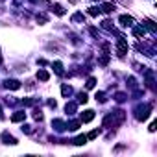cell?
<instances>
[{"label":"cell","instance_id":"cell-7","mask_svg":"<svg viewBox=\"0 0 157 157\" xmlns=\"http://www.w3.org/2000/svg\"><path fill=\"white\" fill-rule=\"evenodd\" d=\"M2 139H4V142H6V144H17V140H15L11 135H7V133H4Z\"/></svg>","mask_w":157,"mask_h":157},{"label":"cell","instance_id":"cell-16","mask_svg":"<svg viewBox=\"0 0 157 157\" xmlns=\"http://www.w3.org/2000/svg\"><path fill=\"white\" fill-rule=\"evenodd\" d=\"M96 102L104 104V102H105V94H104V92H96Z\"/></svg>","mask_w":157,"mask_h":157},{"label":"cell","instance_id":"cell-9","mask_svg":"<svg viewBox=\"0 0 157 157\" xmlns=\"http://www.w3.org/2000/svg\"><path fill=\"white\" fill-rule=\"evenodd\" d=\"M144 33H146L144 28H135L133 30V35H135V37H144Z\"/></svg>","mask_w":157,"mask_h":157},{"label":"cell","instance_id":"cell-1","mask_svg":"<svg viewBox=\"0 0 157 157\" xmlns=\"http://www.w3.org/2000/svg\"><path fill=\"white\" fill-rule=\"evenodd\" d=\"M150 111H152L150 105L139 107V109H137V118H139V120H146V118H148V115H150Z\"/></svg>","mask_w":157,"mask_h":157},{"label":"cell","instance_id":"cell-11","mask_svg":"<svg viewBox=\"0 0 157 157\" xmlns=\"http://www.w3.org/2000/svg\"><path fill=\"white\" fill-rule=\"evenodd\" d=\"M85 142H87V137H85V135L78 137V139L74 140V144H78V146H81V144H85Z\"/></svg>","mask_w":157,"mask_h":157},{"label":"cell","instance_id":"cell-19","mask_svg":"<svg viewBox=\"0 0 157 157\" xmlns=\"http://www.w3.org/2000/svg\"><path fill=\"white\" fill-rule=\"evenodd\" d=\"M94 83H96V80H94V78H89V80H87V89H92Z\"/></svg>","mask_w":157,"mask_h":157},{"label":"cell","instance_id":"cell-8","mask_svg":"<svg viewBox=\"0 0 157 157\" xmlns=\"http://www.w3.org/2000/svg\"><path fill=\"white\" fill-rule=\"evenodd\" d=\"M24 113H15L13 116H11V120H13V122H21V120H24Z\"/></svg>","mask_w":157,"mask_h":157},{"label":"cell","instance_id":"cell-3","mask_svg":"<svg viewBox=\"0 0 157 157\" xmlns=\"http://www.w3.org/2000/svg\"><path fill=\"white\" fill-rule=\"evenodd\" d=\"M120 24H122L124 28H128V26H133V19L128 17V15H122V17H120Z\"/></svg>","mask_w":157,"mask_h":157},{"label":"cell","instance_id":"cell-4","mask_svg":"<svg viewBox=\"0 0 157 157\" xmlns=\"http://www.w3.org/2000/svg\"><path fill=\"white\" fill-rule=\"evenodd\" d=\"M92 118H94V111H91V109H89V111H85L83 115H81V122H91Z\"/></svg>","mask_w":157,"mask_h":157},{"label":"cell","instance_id":"cell-14","mask_svg":"<svg viewBox=\"0 0 157 157\" xmlns=\"http://www.w3.org/2000/svg\"><path fill=\"white\" fill-rule=\"evenodd\" d=\"M54 11H56L57 15H65V9H63V6H59V4H56V6H54Z\"/></svg>","mask_w":157,"mask_h":157},{"label":"cell","instance_id":"cell-2","mask_svg":"<svg viewBox=\"0 0 157 157\" xmlns=\"http://www.w3.org/2000/svg\"><path fill=\"white\" fill-rule=\"evenodd\" d=\"M116 48H118V56H124L126 52H128V43L124 41L122 37L118 39V43H116Z\"/></svg>","mask_w":157,"mask_h":157},{"label":"cell","instance_id":"cell-23","mask_svg":"<svg viewBox=\"0 0 157 157\" xmlns=\"http://www.w3.org/2000/svg\"><path fill=\"white\" fill-rule=\"evenodd\" d=\"M104 28H105V30H111V21H105V22H104Z\"/></svg>","mask_w":157,"mask_h":157},{"label":"cell","instance_id":"cell-13","mask_svg":"<svg viewBox=\"0 0 157 157\" xmlns=\"http://www.w3.org/2000/svg\"><path fill=\"white\" fill-rule=\"evenodd\" d=\"M102 9H104L105 13H111V11L115 9V6H113V4H104V6H102Z\"/></svg>","mask_w":157,"mask_h":157},{"label":"cell","instance_id":"cell-17","mask_svg":"<svg viewBox=\"0 0 157 157\" xmlns=\"http://www.w3.org/2000/svg\"><path fill=\"white\" fill-rule=\"evenodd\" d=\"M98 13H100V9H98V7H89V15H91V17H96Z\"/></svg>","mask_w":157,"mask_h":157},{"label":"cell","instance_id":"cell-15","mask_svg":"<svg viewBox=\"0 0 157 157\" xmlns=\"http://www.w3.org/2000/svg\"><path fill=\"white\" fill-rule=\"evenodd\" d=\"M54 69H56V72H57V74H63V65H61L59 61L54 63Z\"/></svg>","mask_w":157,"mask_h":157},{"label":"cell","instance_id":"cell-6","mask_svg":"<svg viewBox=\"0 0 157 157\" xmlns=\"http://www.w3.org/2000/svg\"><path fill=\"white\" fill-rule=\"evenodd\" d=\"M48 72H46V70H39L37 72V80H41V81H48Z\"/></svg>","mask_w":157,"mask_h":157},{"label":"cell","instance_id":"cell-24","mask_svg":"<svg viewBox=\"0 0 157 157\" xmlns=\"http://www.w3.org/2000/svg\"><path fill=\"white\" fill-rule=\"evenodd\" d=\"M0 118H4V115H2V107H0Z\"/></svg>","mask_w":157,"mask_h":157},{"label":"cell","instance_id":"cell-20","mask_svg":"<svg viewBox=\"0 0 157 157\" xmlns=\"http://www.w3.org/2000/svg\"><path fill=\"white\" fill-rule=\"evenodd\" d=\"M98 133H100V129H94V131L89 133V137H87V139H96V137H98Z\"/></svg>","mask_w":157,"mask_h":157},{"label":"cell","instance_id":"cell-18","mask_svg":"<svg viewBox=\"0 0 157 157\" xmlns=\"http://www.w3.org/2000/svg\"><path fill=\"white\" fill-rule=\"evenodd\" d=\"M72 21H74V22H78V21H85V17H83L81 13H76V15L72 17Z\"/></svg>","mask_w":157,"mask_h":157},{"label":"cell","instance_id":"cell-10","mask_svg":"<svg viewBox=\"0 0 157 157\" xmlns=\"http://www.w3.org/2000/svg\"><path fill=\"white\" fill-rule=\"evenodd\" d=\"M144 24H146V28L150 30V31H155V24H154V21H150V19H146V21H144Z\"/></svg>","mask_w":157,"mask_h":157},{"label":"cell","instance_id":"cell-21","mask_svg":"<svg viewBox=\"0 0 157 157\" xmlns=\"http://www.w3.org/2000/svg\"><path fill=\"white\" fill-rule=\"evenodd\" d=\"M65 109H67V113H72L74 109H76V104H67V107H65Z\"/></svg>","mask_w":157,"mask_h":157},{"label":"cell","instance_id":"cell-22","mask_svg":"<svg viewBox=\"0 0 157 157\" xmlns=\"http://www.w3.org/2000/svg\"><path fill=\"white\" fill-rule=\"evenodd\" d=\"M80 102H81V104L87 102V94H85V92H80Z\"/></svg>","mask_w":157,"mask_h":157},{"label":"cell","instance_id":"cell-12","mask_svg":"<svg viewBox=\"0 0 157 157\" xmlns=\"http://www.w3.org/2000/svg\"><path fill=\"white\" fill-rule=\"evenodd\" d=\"M61 92H63V96H70V92H72V89H70L69 85H63V87H61Z\"/></svg>","mask_w":157,"mask_h":157},{"label":"cell","instance_id":"cell-5","mask_svg":"<svg viewBox=\"0 0 157 157\" xmlns=\"http://www.w3.org/2000/svg\"><path fill=\"white\" fill-rule=\"evenodd\" d=\"M6 87L7 89H19V87H21V83H19L17 80H6Z\"/></svg>","mask_w":157,"mask_h":157}]
</instances>
